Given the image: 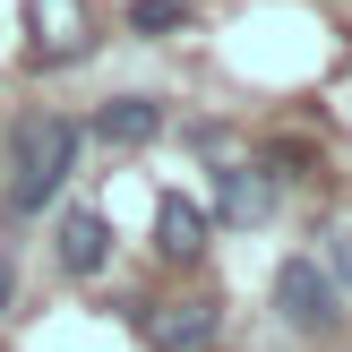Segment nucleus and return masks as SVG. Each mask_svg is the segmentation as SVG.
Returning <instances> with one entry per match:
<instances>
[{"label": "nucleus", "mask_w": 352, "mask_h": 352, "mask_svg": "<svg viewBox=\"0 0 352 352\" xmlns=\"http://www.w3.org/2000/svg\"><path fill=\"white\" fill-rule=\"evenodd\" d=\"M9 292H17V275H9V267H0V301H9Z\"/></svg>", "instance_id": "nucleus-11"}, {"label": "nucleus", "mask_w": 352, "mask_h": 352, "mask_svg": "<svg viewBox=\"0 0 352 352\" xmlns=\"http://www.w3.org/2000/svg\"><path fill=\"white\" fill-rule=\"evenodd\" d=\"M215 206H223L232 223H267V215H275V181H267L258 164H223V181H215Z\"/></svg>", "instance_id": "nucleus-6"}, {"label": "nucleus", "mask_w": 352, "mask_h": 352, "mask_svg": "<svg viewBox=\"0 0 352 352\" xmlns=\"http://www.w3.org/2000/svg\"><path fill=\"white\" fill-rule=\"evenodd\" d=\"M129 26L138 34H172V26H189V0H129Z\"/></svg>", "instance_id": "nucleus-9"}, {"label": "nucleus", "mask_w": 352, "mask_h": 352, "mask_svg": "<svg viewBox=\"0 0 352 352\" xmlns=\"http://www.w3.org/2000/svg\"><path fill=\"white\" fill-rule=\"evenodd\" d=\"M146 344L155 352H206L215 344V327H223V309L215 301H146Z\"/></svg>", "instance_id": "nucleus-4"}, {"label": "nucleus", "mask_w": 352, "mask_h": 352, "mask_svg": "<svg viewBox=\"0 0 352 352\" xmlns=\"http://www.w3.org/2000/svg\"><path fill=\"white\" fill-rule=\"evenodd\" d=\"M26 26H34V60L43 69H69L95 52V9L86 0H26Z\"/></svg>", "instance_id": "nucleus-2"}, {"label": "nucleus", "mask_w": 352, "mask_h": 352, "mask_svg": "<svg viewBox=\"0 0 352 352\" xmlns=\"http://www.w3.org/2000/svg\"><path fill=\"white\" fill-rule=\"evenodd\" d=\"M103 258H112L103 215H95V206H69V215H60V267L69 275H103Z\"/></svg>", "instance_id": "nucleus-5"}, {"label": "nucleus", "mask_w": 352, "mask_h": 352, "mask_svg": "<svg viewBox=\"0 0 352 352\" xmlns=\"http://www.w3.org/2000/svg\"><path fill=\"white\" fill-rule=\"evenodd\" d=\"M155 250L164 258H198L206 250V206L198 198H164L155 206Z\"/></svg>", "instance_id": "nucleus-8"}, {"label": "nucleus", "mask_w": 352, "mask_h": 352, "mask_svg": "<svg viewBox=\"0 0 352 352\" xmlns=\"http://www.w3.org/2000/svg\"><path fill=\"white\" fill-rule=\"evenodd\" d=\"M336 275H344V284H352V232L336 241Z\"/></svg>", "instance_id": "nucleus-10"}, {"label": "nucleus", "mask_w": 352, "mask_h": 352, "mask_svg": "<svg viewBox=\"0 0 352 352\" xmlns=\"http://www.w3.org/2000/svg\"><path fill=\"white\" fill-rule=\"evenodd\" d=\"M78 172V120L60 112H26L9 129V206L34 215L43 198H60V181Z\"/></svg>", "instance_id": "nucleus-1"}, {"label": "nucleus", "mask_w": 352, "mask_h": 352, "mask_svg": "<svg viewBox=\"0 0 352 352\" xmlns=\"http://www.w3.org/2000/svg\"><path fill=\"white\" fill-rule=\"evenodd\" d=\"M275 309H284L301 336L336 327V275H327L318 258H284V275H275Z\"/></svg>", "instance_id": "nucleus-3"}, {"label": "nucleus", "mask_w": 352, "mask_h": 352, "mask_svg": "<svg viewBox=\"0 0 352 352\" xmlns=\"http://www.w3.org/2000/svg\"><path fill=\"white\" fill-rule=\"evenodd\" d=\"M155 129H164V103H155V95H120V103L95 112V138H103V146H146Z\"/></svg>", "instance_id": "nucleus-7"}]
</instances>
